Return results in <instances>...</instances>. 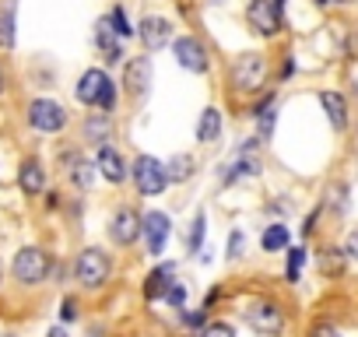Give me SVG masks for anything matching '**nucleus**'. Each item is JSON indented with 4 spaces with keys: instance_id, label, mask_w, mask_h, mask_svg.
Wrapping results in <instances>:
<instances>
[{
    "instance_id": "nucleus-39",
    "label": "nucleus",
    "mask_w": 358,
    "mask_h": 337,
    "mask_svg": "<svg viewBox=\"0 0 358 337\" xmlns=\"http://www.w3.org/2000/svg\"><path fill=\"white\" fill-rule=\"evenodd\" d=\"M274 4H278V8H285V0H274Z\"/></svg>"
},
{
    "instance_id": "nucleus-34",
    "label": "nucleus",
    "mask_w": 358,
    "mask_h": 337,
    "mask_svg": "<svg viewBox=\"0 0 358 337\" xmlns=\"http://www.w3.org/2000/svg\"><path fill=\"white\" fill-rule=\"evenodd\" d=\"M344 253H348L351 260H358V229L348 236V243H344Z\"/></svg>"
},
{
    "instance_id": "nucleus-19",
    "label": "nucleus",
    "mask_w": 358,
    "mask_h": 337,
    "mask_svg": "<svg viewBox=\"0 0 358 337\" xmlns=\"http://www.w3.org/2000/svg\"><path fill=\"white\" fill-rule=\"evenodd\" d=\"M320 106L334 130H348V99L341 92H320Z\"/></svg>"
},
{
    "instance_id": "nucleus-30",
    "label": "nucleus",
    "mask_w": 358,
    "mask_h": 337,
    "mask_svg": "<svg viewBox=\"0 0 358 337\" xmlns=\"http://www.w3.org/2000/svg\"><path fill=\"white\" fill-rule=\"evenodd\" d=\"M165 302H169L172 309H183V302H187V288L179 285V281H172L169 292H165Z\"/></svg>"
},
{
    "instance_id": "nucleus-1",
    "label": "nucleus",
    "mask_w": 358,
    "mask_h": 337,
    "mask_svg": "<svg viewBox=\"0 0 358 337\" xmlns=\"http://www.w3.org/2000/svg\"><path fill=\"white\" fill-rule=\"evenodd\" d=\"M113 274V257L99 246H85L78 257H74V281L88 292H99Z\"/></svg>"
},
{
    "instance_id": "nucleus-18",
    "label": "nucleus",
    "mask_w": 358,
    "mask_h": 337,
    "mask_svg": "<svg viewBox=\"0 0 358 337\" xmlns=\"http://www.w3.org/2000/svg\"><path fill=\"white\" fill-rule=\"evenodd\" d=\"M64 165H67V180L78 187V190H88L95 183V165L81 155V151H67L64 155Z\"/></svg>"
},
{
    "instance_id": "nucleus-13",
    "label": "nucleus",
    "mask_w": 358,
    "mask_h": 337,
    "mask_svg": "<svg viewBox=\"0 0 358 337\" xmlns=\"http://www.w3.org/2000/svg\"><path fill=\"white\" fill-rule=\"evenodd\" d=\"M109 81H113V78H109L102 67H88V71L78 78V85H74V99H78L81 106H92V109H95Z\"/></svg>"
},
{
    "instance_id": "nucleus-12",
    "label": "nucleus",
    "mask_w": 358,
    "mask_h": 337,
    "mask_svg": "<svg viewBox=\"0 0 358 337\" xmlns=\"http://www.w3.org/2000/svg\"><path fill=\"white\" fill-rule=\"evenodd\" d=\"M109 239L113 246H134L141 239V215L134 208H116L113 218H109Z\"/></svg>"
},
{
    "instance_id": "nucleus-37",
    "label": "nucleus",
    "mask_w": 358,
    "mask_h": 337,
    "mask_svg": "<svg viewBox=\"0 0 358 337\" xmlns=\"http://www.w3.org/2000/svg\"><path fill=\"white\" fill-rule=\"evenodd\" d=\"M50 337H67V330H60V327H53V330H50Z\"/></svg>"
},
{
    "instance_id": "nucleus-22",
    "label": "nucleus",
    "mask_w": 358,
    "mask_h": 337,
    "mask_svg": "<svg viewBox=\"0 0 358 337\" xmlns=\"http://www.w3.org/2000/svg\"><path fill=\"white\" fill-rule=\"evenodd\" d=\"M194 168H197L194 155H172L165 162V176H169V183H187L194 176Z\"/></svg>"
},
{
    "instance_id": "nucleus-25",
    "label": "nucleus",
    "mask_w": 358,
    "mask_h": 337,
    "mask_svg": "<svg viewBox=\"0 0 358 337\" xmlns=\"http://www.w3.org/2000/svg\"><path fill=\"white\" fill-rule=\"evenodd\" d=\"M15 46V4H8L0 11V50Z\"/></svg>"
},
{
    "instance_id": "nucleus-6",
    "label": "nucleus",
    "mask_w": 358,
    "mask_h": 337,
    "mask_svg": "<svg viewBox=\"0 0 358 337\" xmlns=\"http://www.w3.org/2000/svg\"><path fill=\"white\" fill-rule=\"evenodd\" d=\"M25 116H29V127L39 134H64L71 123V113L57 99H32L25 106Z\"/></svg>"
},
{
    "instance_id": "nucleus-20",
    "label": "nucleus",
    "mask_w": 358,
    "mask_h": 337,
    "mask_svg": "<svg viewBox=\"0 0 358 337\" xmlns=\"http://www.w3.org/2000/svg\"><path fill=\"white\" fill-rule=\"evenodd\" d=\"M172 281H176V264H162V267H155V271L148 274V281H144V299H148V302L165 299V292H169Z\"/></svg>"
},
{
    "instance_id": "nucleus-40",
    "label": "nucleus",
    "mask_w": 358,
    "mask_h": 337,
    "mask_svg": "<svg viewBox=\"0 0 358 337\" xmlns=\"http://www.w3.org/2000/svg\"><path fill=\"white\" fill-rule=\"evenodd\" d=\"M0 281H4V267H0Z\"/></svg>"
},
{
    "instance_id": "nucleus-17",
    "label": "nucleus",
    "mask_w": 358,
    "mask_h": 337,
    "mask_svg": "<svg viewBox=\"0 0 358 337\" xmlns=\"http://www.w3.org/2000/svg\"><path fill=\"white\" fill-rule=\"evenodd\" d=\"M18 187H22L25 197H39L46 190V168H43L39 158H25L18 165Z\"/></svg>"
},
{
    "instance_id": "nucleus-9",
    "label": "nucleus",
    "mask_w": 358,
    "mask_h": 337,
    "mask_svg": "<svg viewBox=\"0 0 358 337\" xmlns=\"http://www.w3.org/2000/svg\"><path fill=\"white\" fill-rule=\"evenodd\" d=\"M169 236H172V218L165 211H144L141 215V239H144V250L151 257H158L165 250Z\"/></svg>"
},
{
    "instance_id": "nucleus-32",
    "label": "nucleus",
    "mask_w": 358,
    "mask_h": 337,
    "mask_svg": "<svg viewBox=\"0 0 358 337\" xmlns=\"http://www.w3.org/2000/svg\"><path fill=\"white\" fill-rule=\"evenodd\" d=\"M309 337H341V330H337L334 323L320 320V323H313V327H309Z\"/></svg>"
},
{
    "instance_id": "nucleus-2",
    "label": "nucleus",
    "mask_w": 358,
    "mask_h": 337,
    "mask_svg": "<svg viewBox=\"0 0 358 337\" xmlns=\"http://www.w3.org/2000/svg\"><path fill=\"white\" fill-rule=\"evenodd\" d=\"M243 316H246L250 330L260 334V337H281L285 327H288V316H285L281 302H274V299H253L243 309Z\"/></svg>"
},
{
    "instance_id": "nucleus-5",
    "label": "nucleus",
    "mask_w": 358,
    "mask_h": 337,
    "mask_svg": "<svg viewBox=\"0 0 358 337\" xmlns=\"http://www.w3.org/2000/svg\"><path fill=\"white\" fill-rule=\"evenodd\" d=\"M130 180H134V187H137L141 197H158V194H165V187H169L165 162H158L155 155H137V162L130 165Z\"/></svg>"
},
{
    "instance_id": "nucleus-7",
    "label": "nucleus",
    "mask_w": 358,
    "mask_h": 337,
    "mask_svg": "<svg viewBox=\"0 0 358 337\" xmlns=\"http://www.w3.org/2000/svg\"><path fill=\"white\" fill-rule=\"evenodd\" d=\"M172 57H176L179 67L190 71V74H208V71H211V53H208V46H204L197 36H179V39H172Z\"/></svg>"
},
{
    "instance_id": "nucleus-35",
    "label": "nucleus",
    "mask_w": 358,
    "mask_h": 337,
    "mask_svg": "<svg viewBox=\"0 0 358 337\" xmlns=\"http://www.w3.org/2000/svg\"><path fill=\"white\" fill-rule=\"evenodd\" d=\"M64 320H78V302L74 299H64V309H60Z\"/></svg>"
},
{
    "instance_id": "nucleus-28",
    "label": "nucleus",
    "mask_w": 358,
    "mask_h": 337,
    "mask_svg": "<svg viewBox=\"0 0 358 337\" xmlns=\"http://www.w3.org/2000/svg\"><path fill=\"white\" fill-rule=\"evenodd\" d=\"M109 22H113V29H116L120 39H130V36H134V25L127 22V11H123V8H113V11H109Z\"/></svg>"
},
{
    "instance_id": "nucleus-11",
    "label": "nucleus",
    "mask_w": 358,
    "mask_h": 337,
    "mask_svg": "<svg viewBox=\"0 0 358 337\" xmlns=\"http://www.w3.org/2000/svg\"><path fill=\"white\" fill-rule=\"evenodd\" d=\"M151 78H155V67H151V57H134L127 60V71H123V88L134 102L148 99L151 92Z\"/></svg>"
},
{
    "instance_id": "nucleus-23",
    "label": "nucleus",
    "mask_w": 358,
    "mask_h": 337,
    "mask_svg": "<svg viewBox=\"0 0 358 337\" xmlns=\"http://www.w3.org/2000/svg\"><path fill=\"white\" fill-rule=\"evenodd\" d=\"M288 243H292V236H288V229H285L281 222L267 225V229H264V236H260L264 253H281V250H288Z\"/></svg>"
},
{
    "instance_id": "nucleus-29",
    "label": "nucleus",
    "mask_w": 358,
    "mask_h": 337,
    "mask_svg": "<svg viewBox=\"0 0 358 337\" xmlns=\"http://www.w3.org/2000/svg\"><path fill=\"white\" fill-rule=\"evenodd\" d=\"M194 337H236V330H232V323H208Z\"/></svg>"
},
{
    "instance_id": "nucleus-8",
    "label": "nucleus",
    "mask_w": 358,
    "mask_h": 337,
    "mask_svg": "<svg viewBox=\"0 0 358 337\" xmlns=\"http://www.w3.org/2000/svg\"><path fill=\"white\" fill-rule=\"evenodd\" d=\"M246 25L257 36L274 39V36H281V8L274 0H250L246 4Z\"/></svg>"
},
{
    "instance_id": "nucleus-31",
    "label": "nucleus",
    "mask_w": 358,
    "mask_h": 337,
    "mask_svg": "<svg viewBox=\"0 0 358 337\" xmlns=\"http://www.w3.org/2000/svg\"><path fill=\"white\" fill-rule=\"evenodd\" d=\"M95 109H99V113H109V116L116 113V85H113V81L106 85V92H102V99H99Z\"/></svg>"
},
{
    "instance_id": "nucleus-36",
    "label": "nucleus",
    "mask_w": 358,
    "mask_h": 337,
    "mask_svg": "<svg viewBox=\"0 0 358 337\" xmlns=\"http://www.w3.org/2000/svg\"><path fill=\"white\" fill-rule=\"evenodd\" d=\"M4 92H8V71L0 67V95H4Z\"/></svg>"
},
{
    "instance_id": "nucleus-3",
    "label": "nucleus",
    "mask_w": 358,
    "mask_h": 337,
    "mask_svg": "<svg viewBox=\"0 0 358 337\" xmlns=\"http://www.w3.org/2000/svg\"><path fill=\"white\" fill-rule=\"evenodd\" d=\"M267 74H271V64L264 53H243L232 60V88L243 95H257L267 85Z\"/></svg>"
},
{
    "instance_id": "nucleus-4",
    "label": "nucleus",
    "mask_w": 358,
    "mask_h": 337,
    "mask_svg": "<svg viewBox=\"0 0 358 337\" xmlns=\"http://www.w3.org/2000/svg\"><path fill=\"white\" fill-rule=\"evenodd\" d=\"M50 271H53V260H50L46 250H39V246H22V250L15 253L11 274H15L18 285H43V281L50 278Z\"/></svg>"
},
{
    "instance_id": "nucleus-16",
    "label": "nucleus",
    "mask_w": 358,
    "mask_h": 337,
    "mask_svg": "<svg viewBox=\"0 0 358 337\" xmlns=\"http://www.w3.org/2000/svg\"><path fill=\"white\" fill-rule=\"evenodd\" d=\"M113 134H116V123H113L109 113H88L85 123H81V141H85V144L102 148V144L113 141Z\"/></svg>"
},
{
    "instance_id": "nucleus-24",
    "label": "nucleus",
    "mask_w": 358,
    "mask_h": 337,
    "mask_svg": "<svg viewBox=\"0 0 358 337\" xmlns=\"http://www.w3.org/2000/svg\"><path fill=\"white\" fill-rule=\"evenodd\" d=\"M344 260H348V253H344V250L327 246V250L320 253V271H323L327 278H337V274H344Z\"/></svg>"
},
{
    "instance_id": "nucleus-10",
    "label": "nucleus",
    "mask_w": 358,
    "mask_h": 337,
    "mask_svg": "<svg viewBox=\"0 0 358 337\" xmlns=\"http://www.w3.org/2000/svg\"><path fill=\"white\" fill-rule=\"evenodd\" d=\"M134 32L141 36V46H144L148 53L165 50V46L172 43V22L162 18V15H144V18L134 25Z\"/></svg>"
},
{
    "instance_id": "nucleus-21",
    "label": "nucleus",
    "mask_w": 358,
    "mask_h": 337,
    "mask_svg": "<svg viewBox=\"0 0 358 337\" xmlns=\"http://www.w3.org/2000/svg\"><path fill=\"white\" fill-rule=\"evenodd\" d=\"M222 113H218V106H208L201 116H197V141L201 144H215L218 137H222Z\"/></svg>"
},
{
    "instance_id": "nucleus-15",
    "label": "nucleus",
    "mask_w": 358,
    "mask_h": 337,
    "mask_svg": "<svg viewBox=\"0 0 358 337\" xmlns=\"http://www.w3.org/2000/svg\"><path fill=\"white\" fill-rule=\"evenodd\" d=\"M95 46H99V53H102L106 64H120V60H123V39L116 36L109 15L95 22Z\"/></svg>"
},
{
    "instance_id": "nucleus-27",
    "label": "nucleus",
    "mask_w": 358,
    "mask_h": 337,
    "mask_svg": "<svg viewBox=\"0 0 358 337\" xmlns=\"http://www.w3.org/2000/svg\"><path fill=\"white\" fill-rule=\"evenodd\" d=\"M302 264H306V250H302V246L288 250V271H285V281H288V285H295V281H299Z\"/></svg>"
},
{
    "instance_id": "nucleus-33",
    "label": "nucleus",
    "mask_w": 358,
    "mask_h": 337,
    "mask_svg": "<svg viewBox=\"0 0 358 337\" xmlns=\"http://www.w3.org/2000/svg\"><path fill=\"white\" fill-rule=\"evenodd\" d=\"M243 243H246V236L236 229V232L229 236V260H239V257H243Z\"/></svg>"
},
{
    "instance_id": "nucleus-38",
    "label": "nucleus",
    "mask_w": 358,
    "mask_h": 337,
    "mask_svg": "<svg viewBox=\"0 0 358 337\" xmlns=\"http://www.w3.org/2000/svg\"><path fill=\"white\" fill-rule=\"evenodd\" d=\"M316 4H351V0H316Z\"/></svg>"
},
{
    "instance_id": "nucleus-26",
    "label": "nucleus",
    "mask_w": 358,
    "mask_h": 337,
    "mask_svg": "<svg viewBox=\"0 0 358 337\" xmlns=\"http://www.w3.org/2000/svg\"><path fill=\"white\" fill-rule=\"evenodd\" d=\"M204 232H208V215L197 211V215H194V225H190V253H194V257H197L201 246H204Z\"/></svg>"
},
{
    "instance_id": "nucleus-14",
    "label": "nucleus",
    "mask_w": 358,
    "mask_h": 337,
    "mask_svg": "<svg viewBox=\"0 0 358 337\" xmlns=\"http://www.w3.org/2000/svg\"><path fill=\"white\" fill-rule=\"evenodd\" d=\"M95 168L113 183V187H120V183H127V176H130V165H127V158L113 148V144H102L99 148V155H95Z\"/></svg>"
}]
</instances>
